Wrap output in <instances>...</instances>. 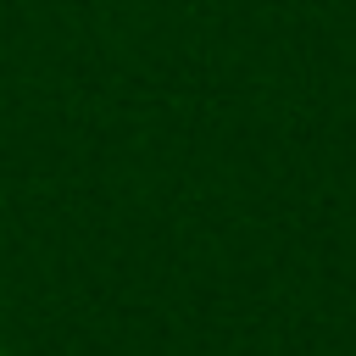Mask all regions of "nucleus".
<instances>
[{
  "label": "nucleus",
  "mask_w": 356,
  "mask_h": 356,
  "mask_svg": "<svg viewBox=\"0 0 356 356\" xmlns=\"http://www.w3.org/2000/svg\"><path fill=\"white\" fill-rule=\"evenodd\" d=\"M0 356H11V350H0Z\"/></svg>",
  "instance_id": "f257e3e1"
}]
</instances>
